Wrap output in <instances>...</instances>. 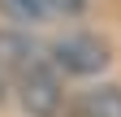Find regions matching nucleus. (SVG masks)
I'll return each mask as SVG.
<instances>
[{"instance_id":"nucleus-6","label":"nucleus","mask_w":121,"mask_h":117,"mask_svg":"<svg viewBox=\"0 0 121 117\" xmlns=\"http://www.w3.org/2000/svg\"><path fill=\"white\" fill-rule=\"evenodd\" d=\"M86 9V0H52V13H69V18H73V13H82Z\"/></svg>"},{"instance_id":"nucleus-1","label":"nucleus","mask_w":121,"mask_h":117,"mask_svg":"<svg viewBox=\"0 0 121 117\" xmlns=\"http://www.w3.org/2000/svg\"><path fill=\"white\" fill-rule=\"evenodd\" d=\"M108 61H112V48L91 31H69L48 43V65L69 78H95L108 69Z\"/></svg>"},{"instance_id":"nucleus-5","label":"nucleus","mask_w":121,"mask_h":117,"mask_svg":"<svg viewBox=\"0 0 121 117\" xmlns=\"http://www.w3.org/2000/svg\"><path fill=\"white\" fill-rule=\"evenodd\" d=\"M0 13L9 22H17V26H43V22L56 18L52 0H0Z\"/></svg>"},{"instance_id":"nucleus-4","label":"nucleus","mask_w":121,"mask_h":117,"mask_svg":"<svg viewBox=\"0 0 121 117\" xmlns=\"http://www.w3.org/2000/svg\"><path fill=\"white\" fill-rule=\"evenodd\" d=\"M73 117H121V87L117 82L86 87L73 104Z\"/></svg>"},{"instance_id":"nucleus-2","label":"nucleus","mask_w":121,"mask_h":117,"mask_svg":"<svg viewBox=\"0 0 121 117\" xmlns=\"http://www.w3.org/2000/svg\"><path fill=\"white\" fill-rule=\"evenodd\" d=\"M13 91H17V104L30 113V117H56L60 113V78H56V69L48 65V56H43L39 65H30L26 74L13 82Z\"/></svg>"},{"instance_id":"nucleus-3","label":"nucleus","mask_w":121,"mask_h":117,"mask_svg":"<svg viewBox=\"0 0 121 117\" xmlns=\"http://www.w3.org/2000/svg\"><path fill=\"white\" fill-rule=\"evenodd\" d=\"M43 56L30 43L26 31H13V26H0V87H13L30 65H39Z\"/></svg>"}]
</instances>
